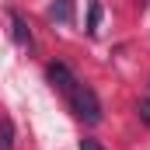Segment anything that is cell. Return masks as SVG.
Wrapping results in <instances>:
<instances>
[{
	"instance_id": "1",
	"label": "cell",
	"mask_w": 150,
	"mask_h": 150,
	"mask_svg": "<svg viewBox=\"0 0 150 150\" xmlns=\"http://www.w3.org/2000/svg\"><path fill=\"white\" fill-rule=\"evenodd\" d=\"M63 98H67V105H70V112L84 122V126H98L101 122V101H98V94L84 84V80H77V84H70L67 91H63Z\"/></svg>"
},
{
	"instance_id": "2",
	"label": "cell",
	"mask_w": 150,
	"mask_h": 150,
	"mask_svg": "<svg viewBox=\"0 0 150 150\" xmlns=\"http://www.w3.org/2000/svg\"><path fill=\"white\" fill-rule=\"evenodd\" d=\"M45 80H49V84H52V87H56V91L63 94V91H67L70 84H77V80H80V77H77L74 70L67 67V63H59V59H52V63L45 67Z\"/></svg>"
},
{
	"instance_id": "3",
	"label": "cell",
	"mask_w": 150,
	"mask_h": 150,
	"mask_svg": "<svg viewBox=\"0 0 150 150\" xmlns=\"http://www.w3.org/2000/svg\"><path fill=\"white\" fill-rule=\"evenodd\" d=\"M7 14H11V35H14V42H18L21 49H35V38H32L28 21H25L18 11H7Z\"/></svg>"
},
{
	"instance_id": "4",
	"label": "cell",
	"mask_w": 150,
	"mask_h": 150,
	"mask_svg": "<svg viewBox=\"0 0 150 150\" xmlns=\"http://www.w3.org/2000/svg\"><path fill=\"white\" fill-rule=\"evenodd\" d=\"M49 21L56 25H74V0H56L49 7Z\"/></svg>"
},
{
	"instance_id": "5",
	"label": "cell",
	"mask_w": 150,
	"mask_h": 150,
	"mask_svg": "<svg viewBox=\"0 0 150 150\" xmlns=\"http://www.w3.org/2000/svg\"><path fill=\"white\" fill-rule=\"evenodd\" d=\"M0 150H14V122H11V115H0Z\"/></svg>"
},
{
	"instance_id": "6",
	"label": "cell",
	"mask_w": 150,
	"mask_h": 150,
	"mask_svg": "<svg viewBox=\"0 0 150 150\" xmlns=\"http://www.w3.org/2000/svg\"><path fill=\"white\" fill-rule=\"evenodd\" d=\"M98 25H101V4L91 0L87 4V35H98Z\"/></svg>"
},
{
	"instance_id": "7",
	"label": "cell",
	"mask_w": 150,
	"mask_h": 150,
	"mask_svg": "<svg viewBox=\"0 0 150 150\" xmlns=\"http://www.w3.org/2000/svg\"><path fill=\"white\" fill-rule=\"evenodd\" d=\"M136 112H140V119L150 126V98H140V105H136Z\"/></svg>"
},
{
	"instance_id": "8",
	"label": "cell",
	"mask_w": 150,
	"mask_h": 150,
	"mask_svg": "<svg viewBox=\"0 0 150 150\" xmlns=\"http://www.w3.org/2000/svg\"><path fill=\"white\" fill-rule=\"evenodd\" d=\"M80 150H105L98 140H80Z\"/></svg>"
}]
</instances>
